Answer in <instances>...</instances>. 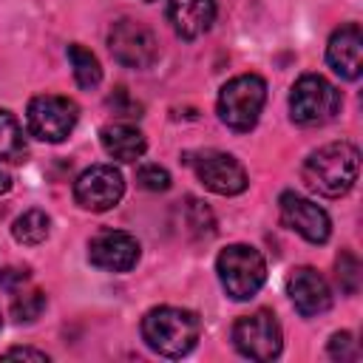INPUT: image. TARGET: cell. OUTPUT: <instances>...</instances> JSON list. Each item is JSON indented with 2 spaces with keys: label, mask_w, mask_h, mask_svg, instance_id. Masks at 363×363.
<instances>
[{
  "label": "cell",
  "mask_w": 363,
  "mask_h": 363,
  "mask_svg": "<svg viewBox=\"0 0 363 363\" xmlns=\"http://www.w3.org/2000/svg\"><path fill=\"white\" fill-rule=\"evenodd\" d=\"M357 167H360L357 147L352 142H332V145H323L315 153H309L301 176L309 190L337 199V196L349 193L352 184L357 182Z\"/></svg>",
  "instance_id": "6da1fadb"
},
{
  "label": "cell",
  "mask_w": 363,
  "mask_h": 363,
  "mask_svg": "<svg viewBox=\"0 0 363 363\" xmlns=\"http://www.w3.org/2000/svg\"><path fill=\"white\" fill-rule=\"evenodd\" d=\"M201 335L199 315L182 306H156L142 318V340L162 357L187 354Z\"/></svg>",
  "instance_id": "7a4b0ae2"
},
{
  "label": "cell",
  "mask_w": 363,
  "mask_h": 363,
  "mask_svg": "<svg viewBox=\"0 0 363 363\" xmlns=\"http://www.w3.org/2000/svg\"><path fill=\"white\" fill-rule=\"evenodd\" d=\"M216 272L233 301H250L267 281V261L250 244H230L218 252Z\"/></svg>",
  "instance_id": "3957f363"
},
{
  "label": "cell",
  "mask_w": 363,
  "mask_h": 363,
  "mask_svg": "<svg viewBox=\"0 0 363 363\" xmlns=\"http://www.w3.org/2000/svg\"><path fill=\"white\" fill-rule=\"evenodd\" d=\"M264 102H267V82L258 74L233 77L218 94V119L227 128L244 133L255 128L264 111Z\"/></svg>",
  "instance_id": "277c9868"
},
{
  "label": "cell",
  "mask_w": 363,
  "mask_h": 363,
  "mask_svg": "<svg viewBox=\"0 0 363 363\" xmlns=\"http://www.w3.org/2000/svg\"><path fill=\"white\" fill-rule=\"evenodd\" d=\"M340 111V91L320 74H303L289 91V116L298 125H326Z\"/></svg>",
  "instance_id": "5b68a950"
},
{
  "label": "cell",
  "mask_w": 363,
  "mask_h": 363,
  "mask_svg": "<svg viewBox=\"0 0 363 363\" xmlns=\"http://www.w3.org/2000/svg\"><path fill=\"white\" fill-rule=\"evenodd\" d=\"M77 119H79L77 102L68 99V96H60V94L34 96L28 102V111H26L28 133L37 136L40 142H51V145L68 139Z\"/></svg>",
  "instance_id": "8992f818"
},
{
  "label": "cell",
  "mask_w": 363,
  "mask_h": 363,
  "mask_svg": "<svg viewBox=\"0 0 363 363\" xmlns=\"http://www.w3.org/2000/svg\"><path fill=\"white\" fill-rule=\"evenodd\" d=\"M233 343L250 360H272L281 354V326L272 312L258 309L233 323Z\"/></svg>",
  "instance_id": "52a82bcc"
},
{
  "label": "cell",
  "mask_w": 363,
  "mask_h": 363,
  "mask_svg": "<svg viewBox=\"0 0 363 363\" xmlns=\"http://www.w3.org/2000/svg\"><path fill=\"white\" fill-rule=\"evenodd\" d=\"M108 48L113 54V60L125 68H150L159 57V43L156 34L139 23V20H119L111 26L108 31Z\"/></svg>",
  "instance_id": "ba28073f"
},
{
  "label": "cell",
  "mask_w": 363,
  "mask_h": 363,
  "mask_svg": "<svg viewBox=\"0 0 363 363\" xmlns=\"http://www.w3.org/2000/svg\"><path fill=\"white\" fill-rule=\"evenodd\" d=\"M122 193H125V182L113 164H91L74 182L77 204L91 213H105V210L116 207Z\"/></svg>",
  "instance_id": "9c48e42d"
},
{
  "label": "cell",
  "mask_w": 363,
  "mask_h": 363,
  "mask_svg": "<svg viewBox=\"0 0 363 363\" xmlns=\"http://www.w3.org/2000/svg\"><path fill=\"white\" fill-rule=\"evenodd\" d=\"M190 164L196 170V179L218 196H238L247 190V170L230 153L204 150L196 159H190Z\"/></svg>",
  "instance_id": "30bf717a"
},
{
  "label": "cell",
  "mask_w": 363,
  "mask_h": 363,
  "mask_svg": "<svg viewBox=\"0 0 363 363\" xmlns=\"http://www.w3.org/2000/svg\"><path fill=\"white\" fill-rule=\"evenodd\" d=\"M278 210H281V221L292 233H298L301 238H306L312 244H323L332 233V221H329L326 210L298 193H281Z\"/></svg>",
  "instance_id": "8fae6325"
},
{
  "label": "cell",
  "mask_w": 363,
  "mask_h": 363,
  "mask_svg": "<svg viewBox=\"0 0 363 363\" xmlns=\"http://www.w3.org/2000/svg\"><path fill=\"white\" fill-rule=\"evenodd\" d=\"M88 261L105 272H128L139 261V241L122 230H102L88 244Z\"/></svg>",
  "instance_id": "7c38bea8"
},
{
  "label": "cell",
  "mask_w": 363,
  "mask_h": 363,
  "mask_svg": "<svg viewBox=\"0 0 363 363\" xmlns=\"http://www.w3.org/2000/svg\"><path fill=\"white\" fill-rule=\"evenodd\" d=\"M286 295H289L292 306L303 318L323 315L332 306V289H329L326 278L318 269H312V267H298V269L289 272V278H286Z\"/></svg>",
  "instance_id": "4fadbf2b"
},
{
  "label": "cell",
  "mask_w": 363,
  "mask_h": 363,
  "mask_svg": "<svg viewBox=\"0 0 363 363\" xmlns=\"http://www.w3.org/2000/svg\"><path fill=\"white\" fill-rule=\"evenodd\" d=\"M363 34L357 23L340 26L326 43V62L343 79H357L363 71Z\"/></svg>",
  "instance_id": "5bb4252c"
},
{
  "label": "cell",
  "mask_w": 363,
  "mask_h": 363,
  "mask_svg": "<svg viewBox=\"0 0 363 363\" xmlns=\"http://www.w3.org/2000/svg\"><path fill=\"white\" fill-rule=\"evenodd\" d=\"M216 20V0H167V23L182 40H196L210 31Z\"/></svg>",
  "instance_id": "9a60e30c"
},
{
  "label": "cell",
  "mask_w": 363,
  "mask_h": 363,
  "mask_svg": "<svg viewBox=\"0 0 363 363\" xmlns=\"http://www.w3.org/2000/svg\"><path fill=\"white\" fill-rule=\"evenodd\" d=\"M99 139H102V147L108 156H113L116 162H136L142 159L147 142H145V133L128 122H113V125H105L99 130Z\"/></svg>",
  "instance_id": "2e32d148"
},
{
  "label": "cell",
  "mask_w": 363,
  "mask_h": 363,
  "mask_svg": "<svg viewBox=\"0 0 363 363\" xmlns=\"http://www.w3.org/2000/svg\"><path fill=\"white\" fill-rule=\"evenodd\" d=\"M26 156V136L14 113L0 111V162H23Z\"/></svg>",
  "instance_id": "e0dca14e"
},
{
  "label": "cell",
  "mask_w": 363,
  "mask_h": 363,
  "mask_svg": "<svg viewBox=\"0 0 363 363\" xmlns=\"http://www.w3.org/2000/svg\"><path fill=\"white\" fill-rule=\"evenodd\" d=\"M68 62H71V68H74V79H77L79 88H94V85H99V79H102L99 60H96L85 45H79V43L68 45Z\"/></svg>",
  "instance_id": "ac0fdd59"
},
{
  "label": "cell",
  "mask_w": 363,
  "mask_h": 363,
  "mask_svg": "<svg viewBox=\"0 0 363 363\" xmlns=\"http://www.w3.org/2000/svg\"><path fill=\"white\" fill-rule=\"evenodd\" d=\"M11 233H14V238H17L20 244H28V247L43 244V241L48 238V233H51V218H48L43 210H26V213L14 221Z\"/></svg>",
  "instance_id": "d6986e66"
},
{
  "label": "cell",
  "mask_w": 363,
  "mask_h": 363,
  "mask_svg": "<svg viewBox=\"0 0 363 363\" xmlns=\"http://www.w3.org/2000/svg\"><path fill=\"white\" fill-rule=\"evenodd\" d=\"M45 309V295L40 289H17L14 292V303H11V315L20 320V323H31L43 315Z\"/></svg>",
  "instance_id": "ffe728a7"
},
{
  "label": "cell",
  "mask_w": 363,
  "mask_h": 363,
  "mask_svg": "<svg viewBox=\"0 0 363 363\" xmlns=\"http://www.w3.org/2000/svg\"><path fill=\"white\" fill-rule=\"evenodd\" d=\"M337 281L346 292H357V284H360V261L352 255V252H340L337 258Z\"/></svg>",
  "instance_id": "44dd1931"
},
{
  "label": "cell",
  "mask_w": 363,
  "mask_h": 363,
  "mask_svg": "<svg viewBox=\"0 0 363 363\" xmlns=\"http://www.w3.org/2000/svg\"><path fill=\"white\" fill-rule=\"evenodd\" d=\"M136 182H139V187L159 193V190H167L170 187V173L164 167H159V164H142L136 170Z\"/></svg>",
  "instance_id": "7402d4cb"
},
{
  "label": "cell",
  "mask_w": 363,
  "mask_h": 363,
  "mask_svg": "<svg viewBox=\"0 0 363 363\" xmlns=\"http://www.w3.org/2000/svg\"><path fill=\"white\" fill-rule=\"evenodd\" d=\"M329 354L335 357V360H357V340L349 335V332H337V335H332V340H329Z\"/></svg>",
  "instance_id": "603a6c76"
},
{
  "label": "cell",
  "mask_w": 363,
  "mask_h": 363,
  "mask_svg": "<svg viewBox=\"0 0 363 363\" xmlns=\"http://www.w3.org/2000/svg\"><path fill=\"white\" fill-rule=\"evenodd\" d=\"M28 281V269H17V267H9L0 272V286L9 289V292H17L23 284Z\"/></svg>",
  "instance_id": "cb8c5ba5"
},
{
  "label": "cell",
  "mask_w": 363,
  "mask_h": 363,
  "mask_svg": "<svg viewBox=\"0 0 363 363\" xmlns=\"http://www.w3.org/2000/svg\"><path fill=\"white\" fill-rule=\"evenodd\" d=\"M14 357H20V360H40V363L48 360L45 352H40V349H28V346H14V349L3 352V360H14Z\"/></svg>",
  "instance_id": "d4e9b609"
},
{
  "label": "cell",
  "mask_w": 363,
  "mask_h": 363,
  "mask_svg": "<svg viewBox=\"0 0 363 363\" xmlns=\"http://www.w3.org/2000/svg\"><path fill=\"white\" fill-rule=\"evenodd\" d=\"M9 187H11V176H9L6 170H0V196L9 193Z\"/></svg>",
  "instance_id": "484cf974"
},
{
  "label": "cell",
  "mask_w": 363,
  "mask_h": 363,
  "mask_svg": "<svg viewBox=\"0 0 363 363\" xmlns=\"http://www.w3.org/2000/svg\"><path fill=\"white\" fill-rule=\"evenodd\" d=\"M0 326H3V318H0Z\"/></svg>",
  "instance_id": "4316f807"
},
{
  "label": "cell",
  "mask_w": 363,
  "mask_h": 363,
  "mask_svg": "<svg viewBox=\"0 0 363 363\" xmlns=\"http://www.w3.org/2000/svg\"><path fill=\"white\" fill-rule=\"evenodd\" d=\"M145 3H150V0H145Z\"/></svg>",
  "instance_id": "83f0119b"
}]
</instances>
